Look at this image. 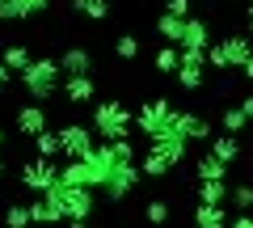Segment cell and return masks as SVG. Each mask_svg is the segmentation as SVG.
<instances>
[{"mask_svg":"<svg viewBox=\"0 0 253 228\" xmlns=\"http://www.w3.org/2000/svg\"><path fill=\"white\" fill-rule=\"evenodd\" d=\"M9 81H13V72H9V68H4V64H0V93L9 89Z\"/></svg>","mask_w":253,"mask_h":228,"instance_id":"36","label":"cell"},{"mask_svg":"<svg viewBox=\"0 0 253 228\" xmlns=\"http://www.w3.org/2000/svg\"><path fill=\"white\" fill-rule=\"evenodd\" d=\"M173 131H177L186 144H199V139H211V123L194 110H173Z\"/></svg>","mask_w":253,"mask_h":228,"instance_id":"10","label":"cell"},{"mask_svg":"<svg viewBox=\"0 0 253 228\" xmlns=\"http://www.w3.org/2000/svg\"><path fill=\"white\" fill-rule=\"evenodd\" d=\"M144 216H148V224H165V220H169V203L165 199H152L144 207Z\"/></svg>","mask_w":253,"mask_h":228,"instance_id":"33","label":"cell"},{"mask_svg":"<svg viewBox=\"0 0 253 228\" xmlns=\"http://www.w3.org/2000/svg\"><path fill=\"white\" fill-rule=\"evenodd\" d=\"M181 26H186V17H173V13H161L156 17V34L165 43H181Z\"/></svg>","mask_w":253,"mask_h":228,"instance_id":"21","label":"cell"},{"mask_svg":"<svg viewBox=\"0 0 253 228\" xmlns=\"http://www.w3.org/2000/svg\"><path fill=\"white\" fill-rule=\"evenodd\" d=\"M72 9L89 21H106L110 17V0H72Z\"/></svg>","mask_w":253,"mask_h":228,"instance_id":"23","label":"cell"},{"mask_svg":"<svg viewBox=\"0 0 253 228\" xmlns=\"http://www.w3.org/2000/svg\"><path fill=\"white\" fill-rule=\"evenodd\" d=\"M148 152H156L165 165H169V169H177V165L190 156V152H186V139H181L177 131H165V136H152V148H148Z\"/></svg>","mask_w":253,"mask_h":228,"instance_id":"11","label":"cell"},{"mask_svg":"<svg viewBox=\"0 0 253 228\" xmlns=\"http://www.w3.org/2000/svg\"><path fill=\"white\" fill-rule=\"evenodd\" d=\"M42 194H51V199L63 207V220H89L93 207H97V199H93L89 186H72V182H63V178H55Z\"/></svg>","mask_w":253,"mask_h":228,"instance_id":"1","label":"cell"},{"mask_svg":"<svg viewBox=\"0 0 253 228\" xmlns=\"http://www.w3.org/2000/svg\"><path fill=\"white\" fill-rule=\"evenodd\" d=\"M203 72H207V51H186V46H181L177 85L181 89H203Z\"/></svg>","mask_w":253,"mask_h":228,"instance_id":"9","label":"cell"},{"mask_svg":"<svg viewBox=\"0 0 253 228\" xmlns=\"http://www.w3.org/2000/svg\"><path fill=\"white\" fill-rule=\"evenodd\" d=\"M219 127H224L228 136H241V131L249 127V119H245V110H241V106H228L224 114H219Z\"/></svg>","mask_w":253,"mask_h":228,"instance_id":"25","label":"cell"},{"mask_svg":"<svg viewBox=\"0 0 253 228\" xmlns=\"http://www.w3.org/2000/svg\"><path fill=\"white\" fill-rule=\"evenodd\" d=\"M228 203H232L236 211H253V186H249V182L228 186Z\"/></svg>","mask_w":253,"mask_h":228,"instance_id":"27","label":"cell"},{"mask_svg":"<svg viewBox=\"0 0 253 228\" xmlns=\"http://www.w3.org/2000/svg\"><path fill=\"white\" fill-rule=\"evenodd\" d=\"M59 64H55V59H30L26 68H21V89L30 93V101H38V106H42V101H51V93L59 89Z\"/></svg>","mask_w":253,"mask_h":228,"instance_id":"2","label":"cell"},{"mask_svg":"<svg viewBox=\"0 0 253 228\" xmlns=\"http://www.w3.org/2000/svg\"><path fill=\"white\" fill-rule=\"evenodd\" d=\"M30 224H38V228L42 224H63V207L51 194H38V199L30 203Z\"/></svg>","mask_w":253,"mask_h":228,"instance_id":"16","label":"cell"},{"mask_svg":"<svg viewBox=\"0 0 253 228\" xmlns=\"http://www.w3.org/2000/svg\"><path fill=\"white\" fill-rule=\"evenodd\" d=\"M249 55H253L249 38H245V34H228V38H219V43L207 46V64L219 68V72H228V68H245Z\"/></svg>","mask_w":253,"mask_h":228,"instance_id":"4","label":"cell"},{"mask_svg":"<svg viewBox=\"0 0 253 228\" xmlns=\"http://www.w3.org/2000/svg\"><path fill=\"white\" fill-rule=\"evenodd\" d=\"M194 228H228V211L219 203H199L194 207Z\"/></svg>","mask_w":253,"mask_h":228,"instance_id":"19","label":"cell"},{"mask_svg":"<svg viewBox=\"0 0 253 228\" xmlns=\"http://www.w3.org/2000/svg\"><path fill=\"white\" fill-rule=\"evenodd\" d=\"M0 148H4V131H0Z\"/></svg>","mask_w":253,"mask_h":228,"instance_id":"41","label":"cell"},{"mask_svg":"<svg viewBox=\"0 0 253 228\" xmlns=\"http://www.w3.org/2000/svg\"><path fill=\"white\" fill-rule=\"evenodd\" d=\"M194 178H199V182H228V165L219 161V156L203 152L199 161H194Z\"/></svg>","mask_w":253,"mask_h":228,"instance_id":"18","label":"cell"},{"mask_svg":"<svg viewBox=\"0 0 253 228\" xmlns=\"http://www.w3.org/2000/svg\"><path fill=\"white\" fill-rule=\"evenodd\" d=\"M241 72H245V76H249V81H253V55H249V59H245V68H241Z\"/></svg>","mask_w":253,"mask_h":228,"instance_id":"38","label":"cell"},{"mask_svg":"<svg viewBox=\"0 0 253 228\" xmlns=\"http://www.w3.org/2000/svg\"><path fill=\"white\" fill-rule=\"evenodd\" d=\"M51 9V0H0V21H30Z\"/></svg>","mask_w":253,"mask_h":228,"instance_id":"12","label":"cell"},{"mask_svg":"<svg viewBox=\"0 0 253 228\" xmlns=\"http://www.w3.org/2000/svg\"><path fill=\"white\" fill-rule=\"evenodd\" d=\"M59 89H63V97L72 101V106H84V101L97 97V81H93V76H68Z\"/></svg>","mask_w":253,"mask_h":228,"instance_id":"15","label":"cell"},{"mask_svg":"<svg viewBox=\"0 0 253 228\" xmlns=\"http://www.w3.org/2000/svg\"><path fill=\"white\" fill-rule=\"evenodd\" d=\"M177 46H186V51H207V46H211L207 21H203V17H186V26H181V43H177Z\"/></svg>","mask_w":253,"mask_h":228,"instance_id":"14","label":"cell"},{"mask_svg":"<svg viewBox=\"0 0 253 228\" xmlns=\"http://www.w3.org/2000/svg\"><path fill=\"white\" fill-rule=\"evenodd\" d=\"M106 148H110V156H114V165H126V161H135V156H139L135 144H131L126 136H123V139H110Z\"/></svg>","mask_w":253,"mask_h":228,"instance_id":"28","label":"cell"},{"mask_svg":"<svg viewBox=\"0 0 253 228\" xmlns=\"http://www.w3.org/2000/svg\"><path fill=\"white\" fill-rule=\"evenodd\" d=\"M55 64H59L63 76H93V55L84 51V46H68Z\"/></svg>","mask_w":253,"mask_h":228,"instance_id":"13","label":"cell"},{"mask_svg":"<svg viewBox=\"0 0 253 228\" xmlns=\"http://www.w3.org/2000/svg\"><path fill=\"white\" fill-rule=\"evenodd\" d=\"M139 178H144V174H139V165H135V161H126V165H114V169H110V178L101 182V190H106L110 199L118 203V199H126V194H131V190L139 186Z\"/></svg>","mask_w":253,"mask_h":228,"instance_id":"8","label":"cell"},{"mask_svg":"<svg viewBox=\"0 0 253 228\" xmlns=\"http://www.w3.org/2000/svg\"><path fill=\"white\" fill-rule=\"evenodd\" d=\"M17 178H21V186H26V190L42 194L46 186L59 178V165H55V156H30V161L17 169Z\"/></svg>","mask_w":253,"mask_h":228,"instance_id":"6","label":"cell"},{"mask_svg":"<svg viewBox=\"0 0 253 228\" xmlns=\"http://www.w3.org/2000/svg\"><path fill=\"white\" fill-rule=\"evenodd\" d=\"M26 228H38V224H26Z\"/></svg>","mask_w":253,"mask_h":228,"instance_id":"42","label":"cell"},{"mask_svg":"<svg viewBox=\"0 0 253 228\" xmlns=\"http://www.w3.org/2000/svg\"><path fill=\"white\" fill-rule=\"evenodd\" d=\"M177 59H181V46L169 43V46H161V51L152 55V68L156 72H177Z\"/></svg>","mask_w":253,"mask_h":228,"instance_id":"24","label":"cell"},{"mask_svg":"<svg viewBox=\"0 0 253 228\" xmlns=\"http://www.w3.org/2000/svg\"><path fill=\"white\" fill-rule=\"evenodd\" d=\"M17 131H21V136H30V139H34L38 131H46V110L38 106V101H30V106L17 110Z\"/></svg>","mask_w":253,"mask_h":228,"instance_id":"17","label":"cell"},{"mask_svg":"<svg viewBox=\"0 0 253 228\" xmlns=\"http://www.w3.org/2000/svg\"><path fill=\"white\" fill-rule=\"evenodd\" d=\"M228 228H253V216L249 211H236V216L228 220Z\"/></svg>","mask_w":253,"mask_h":228,"instance_id":"35","label":"cell"},{"mask_svg":"<svg viewBox=\"0 0 253 228\" xmlns=\"http://www.w3.org/2000/svg\"><path fill=\"white\" fill-rule=\"evenodd\" d=\"M30 59H34V55H30V46H21V43L4 46V55H0V64L9 68V72H21V68H26Z\"/></svg>","mask_w":253,"mask_h":228,"instance_id":"22","label":"cell"},{"mask_svg":"<svg viewBox=\"0 0 253 228\" xmlns=\"http://www.w3.org/2000/svg\"><path fill=\"white\" fill-rule=\"evenodd\" d=\"M34 148H38V156H59V131H38L34 136Z\"/></svg>","mask_w":253,"mask_h":228,"instance_id":"29","label":"cell"},{"mask_svg":"<svg viewBox=\"0 0 253 228\" xmlns=\"http://www.w3.org/2000/svg\"><path fill=\"white\" fill-rule=\"evenodd\" d=\"M211 156H219L224 165H232L236 156H241V139H236V136H228V131L211 136Z\"/></svg>","mask_w":253,"mask_h":228,"instance_id":"20","label":"cell"},{"mask_svg":"<svg viewBox=\"0 0 253 228\" xmlns=\"http://www.w3.org/2000/svg\"><path fill=\"white\" fill-rule=\"evenodd\" d=\"M0 178H4V152H0Z\"/></svg>","mask_w":253,"mask_h":228,"instance_id":"40","label":"cell"},{"mask_svg":"<svg viewBox=\"0 0 253 228\" xmlns=\"http://www.w3.org/2000/svg\"><path fill=\"white\" fill-rule=\"evenodd\" d=\"M241 110H245V119H249V123H253V93H249V97H245V101H241Z\"/></svg>","mask_w":253,"mask_h":228,"instance_id":"37","label":"cell"},{"mask_svg":"<svg viewBox=\"0 0 253 228\" xmlns=\"http://www.w3.org/2000/svg\"><path fill=\"white\" fill-rule=\"evenodd\" d=\"M89 148H93V127H84V123H63L59 127V156L76 161V156H84Z\"/></svg>","mask_w":253,"mask_h":228,"instance_id":"7","label":"cell"},{"mask_svg":"<svg viewBox=\"0 0 253 228\" xmlns=\"http://www.w3.org/2000/svg\"><path fill=\"white\" fill-rule=\"evenodd\" d=\"M114 55H118V59H135V55H139V38L135 34H118L114 38Z\"/></svg>","mask_w":253,"mask_h":228,"instance_id":"30","label":"cell"},{"mask_svg":"<svg viewBox=\"0 0 253 228\" xmlns=\"http://www.w3.org/2000/svg\"><path fill=\"white\" fill-rule=\"evenodd\" d=\"M199 203H228V182H199Z\"/></svg>","mask_w":253,"mask_h":228,"instance_id":"26","label":"cell"},{"mask_svg":"<svg viewBox=\"0 0 253 228\" xmlns=\"http://www.w3.org/2000/svg\"><path fill=\"white\" fill-rule=\"evenodd\" d=\"M135 127L144 131L148 139H152V136H165V131H173V106H169L165 97L144 101V106L135 110Z\"/></svg>","mask_w":253,"mask_h":228,"instance_id":"5","label":"cell"},{"mask_svg":"<svg viewBox=\"0 0 253 228\" xmlns=\"http://www.w3.org/2000/svg\"><path fill=\"white\" fill-rule=\"evenodd\" d=\"M139 174H148V178H165V174H169V165H165L156 152H144V165H139Z\"/></svg>","mask_w":253,"mask_h":228,"instance_id":"32","label":"cell"},{"mask_svg":"<svg viewBox=\"0 0 253 228\" xmlns=\"http://www.w3.org/2000/svg\"><path fill=\"white\" fill-rule=\"evenodd\" d=\"M165 13H173V17H190V0H165Z\"/></svg>","mask_w":253,"mask_h":228,"instance_id":"34","label":"cell"},{"mask_svg":"<svg viewBox=\"0 0 253 228\" xmlns=\"http://www.w3.org/2000/svg\"><path fill=\"white\" fill-rule=\"evenodd\" d=\"M93 136H101L110 144V139H123L126 131L135 127V114H131V110L123 106V101H97V106H93Z\"/></svg>","mask_w":253,"mask_h":228,"instance_id":"3","label":"cell"},{"mask_svg":"<svg viewBox=\"0 0 253 228\" xmlns=\"http://www.w3.org/2000/svg\"><path fill=\"white\" fill-rule=\"evenodd\" d=\"M245 26L253 30V0H249V9H245Z\"/></svg>","mask_w":253,"mask_h":228,"instance_id":"39","label":"cell"},{"mask_svg":"<svg viewBox=\"0 0 253 228\" xmlns=\"http://www.w3.org/2000/svg\"><path fill=\"white\" fill-rule=\"evenodd\" d=\"M4 224L9 228H26L30 224V203H13V207L4 211Z\"/></svg>","mask_w":253,"mask_h":228,"instance_id":"31","label":"cell"}]
</instances>
